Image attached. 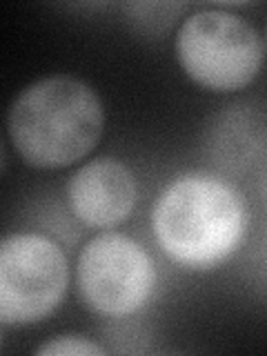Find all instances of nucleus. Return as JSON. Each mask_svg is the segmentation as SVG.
<instances>
[{
  "label": "nucleus",
  "instance_id": "nucleus-1",
  "mask_svg": "<svg viewBox=\"0 0 267 356\" xmlns=\"http://www.w3.org/2000/svg\"><path fill=\"white\" fill-rule=\"evenodd\" d=\"M103 129L105 109L98 94L70 74L27 85L7 116V131L16 152L38 170H60L85 159Z\"/></svg>",
  "mask_w": 267,
  "mask_h": 356
},
{
  "label": "nucleus",
  "instance_id": "nucleus-2",
  "mask_svg": "<svg viewBox=\"0 0 267 356\" xmlns=\"http://www.w3.org/2000/svg\"><path fill=\"white\" fill-rule=\"evenodd\" d=\"M248 216L243 198L214 174L174 178L152 207V232L165 256L189 270H209L236 252Z\"/></svg>",
  "mask_w": 267,
  "mask_h": 356
},
{
  "label": "nucleus",
  "instance_id": "nucleus-3",
  "mask_svg": "<svg viewBox=\"0 0 267 356\" xmlns=\"http://www.w3.org/2000/svg\"><path fill=\"white\" fill-rule=\"evenodd\" d=\"M176 56L196 85L236 92L259 76L265 47L245 18L225 9H203L187 16L178 29Z\"/></svg>",
  "mask_w": 267,
  "mask_h": 356
},
{
  "label": "nucleus",
  "instance_id": "nucleus-4",
  "mask_svg": "<svg viewBox=\"0 0 267 356\" xmlns=\"http://www.w3.org/2000/svg\"><path fill=\"white\" fill-rule=\"evenodd\" d=\"M70 285L63 250L42 234H11L0 245V321L25 327L58 309Z\"/></svg>",
  "mask_w": 267,
  "mask_h": 356
},
{
  "label": "nucleus",
  "instance_id": "nucleus-5",
  "mask_svg": "<svg viewBox=\"0 0 267 356\" xmlns=\"http://www.w3.org/2000/svg\"><path fill=\"white\" fill-rule=\"evenodd\" d=\"M76 283L87 307L103 316L122 318L149 300L156 267L134 238L105 232L89 241L78 256Z\"/></svg>",
  "mask_w": 267,
  "mask_h": 356
},
{
  "label": "nucleus",
  "instance_id": "nucleus-6",
  "mask_svg": "<svg viewBox=\"0 0 267 356\" xmlns=\"http://www.w3.org/2000/svg\"><path fill=\"white\" fill-rule=\"evenodd\" d=\"M65 194L78 220L94 229H109L131 216L136 178L116 159H96L72 174Z\"/></svg>",
  "mask_w": 267,
  "mask_h": 356
},
{
  "label": "nucleus",
  "instance_id": "nucleus-7",
  "mask_svg": "<svg viewBox=\"0 0 267 356\" xmlns=\"http://www.w3.org/2000/svg\"><path fill=\"white\" fill-rule=\"evenodd\" d=\"M38 356H103L105 350L92 339L81 337V334H60L51 337L36 350Z\"/></svg>",
  "mask_w": 267,
  "mask_h": 356
},
{
  "label": "nucleus",
  "instance_id": "nucleus-8",
  "mask_svg": "<svg viewBox=\"0 0 267 356\" xmlns=\"http://www.w3.org/2000/svg\"><path fill=\"white\" fill-rule=\"evenodd\" d=\"M263 47L267 49V29H265V42H263Z\"/></svg>",
  "mask_w": 267,
  "mask_h": 356
}]
</instances>
